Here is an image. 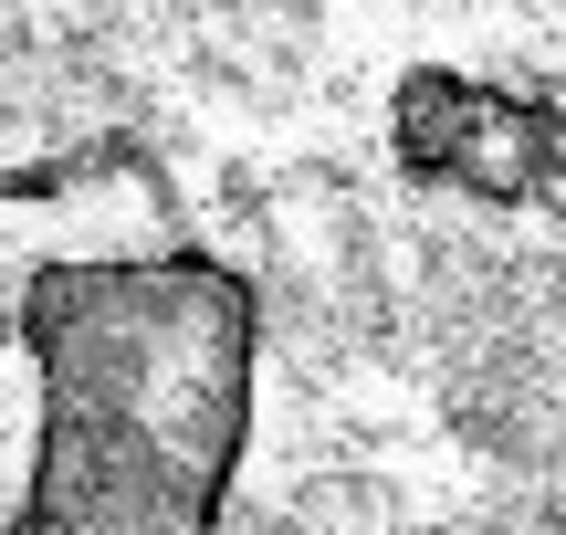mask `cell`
Listing matches in <instances>:
<instances>
[{"label":"cell","mask_w":566,"mask_h":535,"mask_svg":"<svg viewBox=\"0 0 566 535\" xmlns=\"http://www.w3.org/2000/svg\"><path fill=\"white\" fill-rule=\"evenodd\" d=\"M42 378L11 535H210L252 452L263 294L221 252H53L21 284Z\"/></svg>","instance_id":"obj_1"},{"label":"cell","mask_w":566,"mask_h":535,"mask_svg":"<svg viewBox=\"0 0 566 535\" xmlns=\"http://www.w3.org/2000/svg\"><path fill=\"white\" fill-rule=\"evenodd\" d=\"M388 168L430 200L472 210H546L566 189V116L556 95L462 74V63H409L388 84Z\"/></svg>","instance_id":"obj_2"}]
</instances>
